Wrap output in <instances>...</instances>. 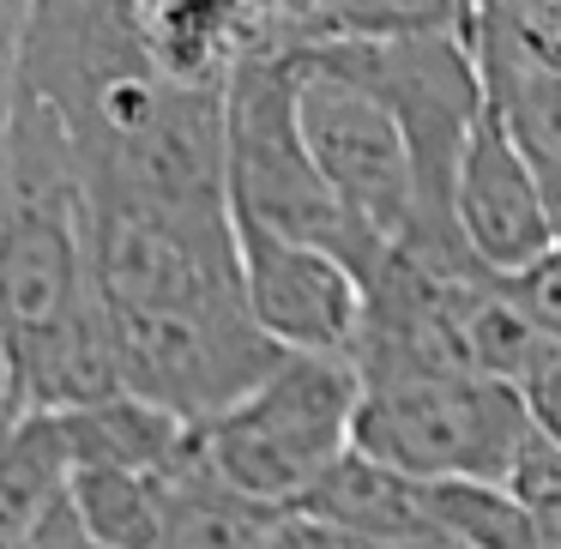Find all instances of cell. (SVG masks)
I'll list each match as a JSON object with an SVG mask.
<instances>
[{"label": "cell", "mask_w": 561, "mask_h": 549, "mask_svg": "<svg viewBox=\"0 0 561 549\" xmlns=\"http://www.w3.org/2000/svg\"><path fill=\"white\" fill-rule=\"evenodd\" d=\"M356 392L363 380L344 356L278 351V363L242 399L194 428V441L224 483L278 513H296L308 489L351 453Z\"/></svg>", "instance_id": "obj_1"}, {"label": "cell", "mask_w": 561, "mask_h": 549, "mask_svg": "<svg viewBox=\"0 0 561 549\" xmlns=\"http://www.w3.org/2000/svg\"><path fill=\"white\" fill-rule=\"evenodd\" d=\"M218 146H224V206L236 224H260L290 242H314L339 254L356 278H368L375 248L344 224L332 194L320 187L314 163L296 134L290 103V61L254 55L242 61L218 91Z\"/></svg>", "instance_id": "obj_2"}, {"label": "cell", "mask_w": 561, "mask_h": 549, "mask_svg": "<svg viewBox=\"0 0 561 549\" xmlns=\"http://www.w3.org/2000/svg\"><path fill=\"white\" fill-rule=\"evenodd\" d=\"M531 435L513 387L477 375L363 380L351 447L411 483H501Z\"/></svg>", "instance_id": "obj_3"}, {"label": "cell", "mask_w": 561, "mask_h": 549, "mask_svg": "<svg viewBox=\"0 0 561 549\" xmlns=\"http://www.w3.org/2000/svg\"><path fill=\"white\" fill-rule=\"evenodd\" d=\"M290 103L302 151L314 163L320 187L332 194V206L344 211V224L375 254L404 248L416 236V170L392 115L368 91H356L351 79L320 73L308 61H290Z\"/></svg>", "instance_id": "obj_4"}, {"label": "cell", "mask_w": 561, "mask_h": 549, "mask_svg": "<svg viewBox=\"0 0 561 549\" xmlns=\"http://www.w3.org/2000/svg\"><path fill=\"white\" fill-rule=\"evenodd\" d=\"M110 339H115L122 392L170 411L187 428H199L224 404H236L278 363V351L248 320L242 296L194 302V308H158V314H110Z\"/></svg>", "instance_id": "obj_5"}, {"label": "cell", "mask_w": 561, "mask_h": 549, "mask_svg": "<svg viewBox=\"0 0 561 549\" xmlns=\"http://www.w3.org/2000/svg\"><path fill=\"white\" fill-rule=\"evenodd\" d=\"M236 284H242V308L260 327L272 351L296 356H356V332H363V278L344 266L339 254L314 242H290L260 224H236Z\"/></svg>", "instance_id": "obj_6"}, {"label": "cell", "mask_w": 561, "mask_h": 549, "mask_svg": "<svg viewBox=\"0 0 561 549\" xmlns=\"http://www.w3.org/2000/svg\"><path fill=\"white\" fill-rule=\"evenodd\" d=\"M447 224L459 236L465 260L489 278L531 266L549 248V218H543V194H537V170L519 151V139L501 127V115L477 110L471 134L459 146L453 163V187H447Z\"/></svg>", "instance_id": "obj_7"}, {"label": "cell", "mask_w": 561, "mask_h": 549, "mask_svg": "<svg viewBox=\"0 0 561 549\" xmlns=\"http://www.w3.org/2000/svg\"><path fill=\"white\" fill-rule=\"evenodd\" d=\"M139 61L182 91H224L254 55H278V0H127Z\"/></svg>", "instance_id": "obj_8"}, {"label": "cell", "mask_w": 561, "mask_h": 549, "mask_svg": "<svg viewBox=\"0 0 561 549\" xmlns=\"http://www.w3.org/2000/svg\"><path fill=\"white\" fill-rule=\"evenodd\" d=\"M284 513L242 495L206 465L199 441L158 477V513H151V549H260L278 531Z\"/></svg>", "instance_id": "obj_9"}, {"label": "cell", "mask_w": 561, "mask_h": 549, "mask_svg": "<svg viewBox=\"0 0 561 549\" xmlns=\"http://www.w3.org/2000/svg\"><path fill=\"white\" fill-rule=\"evenodd\" d=\"M67 435L55 411H13L0 423V549H37L67 513Z\"/></svg>", "instance_id": "obj_10"}, {"label": "cell", "mask_w": 561, "mask_h": 549, "mask_svg": "<svg viewBox=\"0 0 561 549\" xmlns=\"http://www.w3.org/2000/svg\"><path fill=\"white\" fill-rule=\"evenodd\" d=\"M308 519L332 525V531L356 537L363 549H380V544H416V537H435L428 525V507H423V483L387 471V465L363 459V453H344L327 477L302 495Z\"/></svg>", "instance_id": "obj_11"}, {"label": "cell", "mask_w": 561, "mask_h": 549, "mask_svg": "<svg viewBox=\"0 0 561 549\" xmlns=\"http://www.w3.org/2000/svg\"><path fill=\"white\" fill-rule=\"evenodd\" d=\"M67 435V459L73 471H139L158 477L170 471L187 453L194 428L175 423L170 411L134 399V392H110L98 404H79V411H55Z\"/></svg>", "instance_id": "obj_12"}, {"label": "cell", "mask_w": 561, "mask_h": 549, "mask_svg": "<svg viewBox=\"0 0 561 549\" xmlns=\"http://www.w3.org/2000/svg\"><path fill=\"white\" fill-rule=\"evenodd\" d=\"M483 0H278V55L314 43H375L416 31H465Z\"/></svg>", "instance_id": "obj_13"}, {"label": "cell", "mask_w": 561, "mask_h": 549, "mask_svg": "<svg viewBox=\"0 0 561 549\" xmlns=\"http://www.w3.org/2000/svg\"><path fill=\"white\" fill-rule=\"evenodd\" d=\"M495 284L549 344H561V242H549L531 266L507 272V278H495Z\"/></svg>", "instance_id": "obj_14"}, {"label": "cell", "mask_w": 561, "mask_h": 549, "mask_svg": "<svg viewBox=\"0 0 561 549\" xmlns=\"http://www.w3.org/2000/svg\"><path fill=\"white\" fill-rule=\"evenodd\" d=\"M25 19L31 0H0V158H7V134H13L19 110V73H25Z\"/></svg>", "instance_id": "obj_15"}, {"label": "cell", "mask_w": 561, "mask_h": 549, "mask_svg": "<svg viewBox=\"0 0 561 549\" xmlns=\"http://www.w3.org/2000/svg\"><path fill=\"white\" fill-rule=\"evenodd\" d=\"M513 392H519V404H525V423L561 447V344H549V351L537 356V368Z\"/></svg>", "instance_id": "obj_16"}, {"label": "cell", "mask_w": 561, "mask_h": 549, "mask_svg": "<svg viewBox=\"0 0 561 549\" xmlns=\"http://www.w3.org/2000/svg\"><path fill=\"white\" fill-rule=\"evenodd\" d=\"M260 549H363V544L344 537V531H332V525H320V519H308V513H284L278 531H272Z\"/></svg>", "instance_id": "obj_17"}, {"label": "cell", "mask_w": 561, "mask_h": 549, "mask_svg": "<svg viewBox=\"0 0 561 549\" xmlns=\"http://www.w3.org/2000/svg\"><path fill=\"white\" fill-rule=\"evenodd\" d=\"M519 7H525V19L561 49V0H519Z\"/></svg>", "instance_id": "obj_18"}, {"label": "cell", "mask_w": 561, "mask_h": 549, "mask_svg": "<svg viewBox=\"0 0 561 549\" xmlns=\"http://www.w3.org/2000/svg\"><path fill=\"white\" fill-rule=\"evenodd\" d=\"M19 411V399H13V368H7V351H0V423Z\"/></svg>", "instance_id": "obj_19"}, {"label": "cell", "mask_w": 561, "mask_h": 549, "mask_svg": "<svg viewBox=\"0 0 561 549\" xmlns=\"http://www.w3.org/2000/svg\"><path fill=\"white\" fill-rule=\"evenodd\" d=\"M380 549H447V537L435 531V537H416V544H380Z\"/></svg>", "instance_id": "obj_20"}]
</instances>
